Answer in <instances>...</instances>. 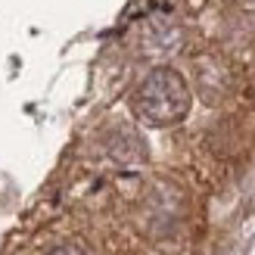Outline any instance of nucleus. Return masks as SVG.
I'll return each instance as SVG.
<instances>
[{"mask_svg": "<svg viewBox=\"0 0 255 255\" xmlns=\"http://www.w3.org/2000/svg\"><path fill=\"white\" fill-rule=\"evenodd\" d=\"M131 103L140 122H146L152 128H168V125H177L190 112V87L181 72L156 69L140 81Z\"/></svg>", "mask_w": 255, "mask_h": 255, "instance_id": "nucleus-1", "label": "nucleus"}, {"mask_svg": "<svg viewBox=\"0 0 255 255\" xmlns=\"http://www.w3.org/2000/svg\"><path fill=\"white\" fill-rule=\"evenodd\" d=\"M47 255H84L78 246H59V249H53V252H47Z\"/></svg>", "mask_w": 255, "mask_h": 255, "instance_id": "nucleus-2", "label": "nucleus"}]
</instances>
